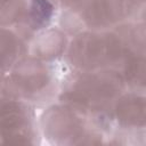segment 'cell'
I'll list each match as a JSON object with an SVG mask.
<instances>
[{"mask_svg": "<svg viewBox=\"0 0 146 146\" xmlns=\"http://www.w3.org/2000/svg\"><path fill=\"white\" fill-rule=\"evenodd\" d=\"M59 63L44 62L29 54L23 55L6 73L2 92L35 107L56 100L62 78Z\"/></svg>", "mask_w": 146, "mask_h": 146, "instance_id": "2", "label": "cell"}, {"mask_svg": "<svg viewBox=\"0 0 146 146\" xmlns=\"http://www.w3.org/2000/svg\"><path fill=\"white\" fill-rule=\"evenodd\" d=\"M57 13L56 0H25L23 13L13 27L26 43L38 32L55 25Z\"/></svg>", "mask_w": 146, "mask_h": 146, "instance_id": "7", "label": "cell"}, {"mask_svg": "<svg viewBox=\"0 0 146 146\" xmlns=\"http://www.w3.org/2000/svg\"><path fill=\"white\" fill-rule=\"evenodd\" d=\"M26 54V43L13 26L0 25V71L7 73Z\"/></svg>", "mask_w": 146, "mask_h": 146, "instance_id": "9", "label": "cell"}, {"mask_svg": "<svg viewBox=\"0 0 146 146\" xmlns=\"http://www.w3.org/2000/svg\"><path fill=\"white\" fill-rule=\"evenodd\" d=\"M111 114L116 132L122 137L144 132L146 98L144 91L125 89L113 103Z\"/></svg>", "mask_w": 146, "mask_h": 146, "instance_id": "6", "label": "cell"}, {"mask_svg": "<svg viewBox=\"0 0 146 146\" xmlns=\"http://www.w3.org/2000/svg\"><path fill=\"white\" fill-rule=\"evenodd\" d=\"M146 60L145 55L141 54H125L119 72L123 79L127 89L132 90H145L146 81Z\"/></svg>", "mask_w": 146, "mask_h": 146, "instance_id": "10", "label": "cell"}, {"mask_svg": "<svg viewBox=\"0 0 146 146\" xmlns=\"http://www.w3.org/2000/svg\"><path fill=\"white\" fill-rule=\"evenodd\" d=\"M64 67L56 100L88 117L110 112L115 99L127 89L116 68L82 72Z\"/></svg>", "mask_w": 146, "mask_h": 146, "instance_id": "1", "label": "cell"}, {"mask_svg": "<svg viewBox=\"0 0 146 146\" xmlns=\"http://www.w3.org/2000/svg\"><path fill=\"white\" fill-rule=\"evenodd\" d=\"M25 0H0V25L14 26L24 9Z\"/></svg>", "mask_w": 146, "mask_h": 146, "instance_id": "11", "label": "cell"}, {"mask_svg": "<svg viewBox=\"0 0 146 146\" xmlns=\"http://www.w3.org/2000/svg\"><path fill=\"white\" fill-rule=\"evenodd\" d=\"M41 139L54 145H97L108 143V137L90 119L73 107L54 100L38 114Z\"/></svg>", "mask_w": 146, "mask_h": 146, "instance_id": "4", "label": "cell"}, {"mask_svg": "<svg viewBox=\"0 0 146 146\" xmlns=\"http://www.w3.org/2000/svg\"><path fill=\"white\" fill-rule=\"evenodd\" d=\"M5 78H6V73L0 71V92H2L3 89V83H5Z\"/></svg>", "mask_w": 146, "mask_h": 146, "instance_id": "12", "label": "cell"}, {"mask_svg": "<svg viewBox=\"0 0 146 146\" xmlns=\"http://www.w3.org/2000/svg\"><path fill=\"white\" fill-rule=\"evenodd\" d=\"M70 36L57 25L47 27L34 34L26 42V54L49 63L63 60Z\"/></svg>", "mask_w": 146, "mask_h": 146, "instance_id": "8", "label": "cell"}, {"mask_svg": "<svg viewBox=\"0 0 146 146\" xmlns=\"http://www.w3.org/2000/svg\"><path fill=\"white\" fill-rule=\"evenodd\" d=\"M124 56L125 48L114 29L105 31L83 30L70 36L62 62L73 71L117 70Z\"/></svg>", "mask_w": 146, "mask_h": 146, "instance_id": "3", "label": "cell"}, {"mask_svg": "<svg viewBox=\"0 0 146 146\" xmlns=\"http://www.w3.org/2000/svg\"><path fill=\"white\" fill-rule=\"evenodd\" d=\"M41 143L35 106L0 92V145Z\"/></svg>", "mask_w": 146, "mask_h": 146, "instance_id": "5", "label": "cell"}]
</instances>
